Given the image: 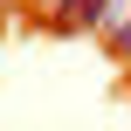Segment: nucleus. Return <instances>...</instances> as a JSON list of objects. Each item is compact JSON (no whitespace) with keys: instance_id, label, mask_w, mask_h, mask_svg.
Returning <instances> with one entry per match:
<instances>
[{"instance_id":"1","label":"nucleus","mask_w":131,"mask_h":131,"mask_svg":"<svg viewBox=\"0 0 131 131\" xmlns=\"http://www.w3.org/2000/svg\"><path fill=\"white\" fill-rule=\"evenodd\" d=\"M124 0H35V14L55 28V35H83V28H104Z\"/></svg>"},{"instance_id":"2","label":"nucleus","mask_w":131,"mask_h":131,"mask_svg":"<svg viewBox=\"0 0 131 131\" xmlns=\"http://www.w3.org/2000/svg\"><path fill=\"white\" fill-rule=\"evenodd\" d=\"M0 7H7V0H0Z\"/></svg>"}]
</instances>
